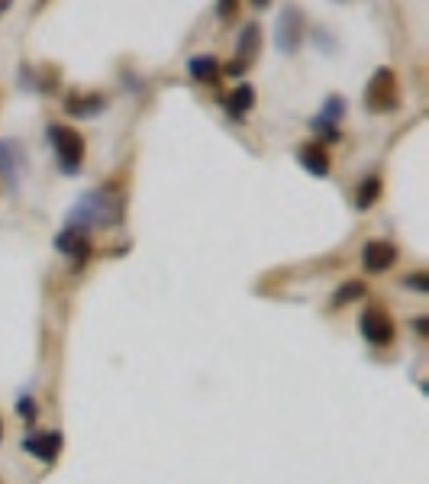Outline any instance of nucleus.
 Returning <instances> with one entry per match:
<instances>
[{
  "label": "nucleus",
  "instance_id": "obj_1",
  "mask_svg": "<svg viewBox=\"0 0 429 484\" xmlns=\"http://www.w3.org/2000/svg\"><path fill=\"white\" fill-rule=\"evenodd\" d=\"M120 220V201L110 191H90L84 194V201L68 213V229L78 233H90V229H104Z\"/></svg>",
  "mask_w": 429,
  "mask_h": 484
},
{
  "label": "nucleus",
  "instance_id": "obj_14",
  "mask_svg": "<svg viewBox=\"0 0 429 484\" xmlns=\"http://www.w3.org/2000/svg\"><path fill=\"white\" fill-rule=\"evenodd\" d=\"M381 197V177L372 175V177H365L362 185L356 187V207L358 210H368L374 201Z\"/></svg>",
  "mask_w": 429,
  "mask_h": 484
},
{
  "label": "nucleus",
  "instance_id": "obj_8",
  "mask_svg": "<svg viewBox=\"0 0 429 484\" xmlns=\"http://www.w3.org/2000/svg\"><path fill=\"white\" fill-rule=\"evenodd\" d=\"M26 452H33L36 459H42V462H56L58 452H62V436L58 433L30 436V439H26Z\"/></svg>",
  "mask_w": 429,
  "mask_h": 484
},
{
  "label": "nucleus",
  "instance_id": "obj_19",
  "mask_svg": "<svg viewBox=\"0 0 429 484\" xmlns=\"http://www.w3.org/2000/svg\"><path fill=\"white\" fill-rule=\"evenodd\" d=\"M10 7V4H0V13H4V10H7Z\"/></svg>",
  "mask_w": 429,
  "mask_h": 484
},
{
  "label": "nucleus",
  "instance_id": "obj_13",
  "mask_svg": "<svg viewBox=\"0 0 429 484\" xmlns=\"http://www.w3.org/2000/svg\"><path fill=\"white\" fill-rule=\"evenodd\" d=\"M187 68H191V74H194L197 81H217L219 72H223V65L217 62L213 56H197L187 62Z\"/></svg>",
  "mask_w": 429,
  "mask_h": 484
},
{
  "label": "nucleus",
  "instance_id": "obj_3",
  "mask_svg": "<svg viewBox=\"0 0 429 484\" xmlns=\"http://www.w3.org/2000/svg\"><path fill=\"white\" fill-rule=\"evenodd\" d=\"M400 104V88H397V78L390 68H378L374 78L368 81V91H365V107L372 113H388L397 110Z\"/></svg>",
  "mask_w": 429,
  "mask_h": 484
},
{
  "label": "nucleus",
  "instance_id": "obj_7",
  "mask_svg": "<svg viewBox=\"0 0 429 484\" xmlns=\"http://www.w3.org/2000/svg\"><path fill=\"white\" fill-rule=\"evenodd\" d=\"M23 169H26V152L13 143V139H4V143H0V171H4V177H7L10 187L20 185Z\"/></svg>",
  "mask_w": 429,
  "mask_h": 484
},
{
  "label": "nucleus",
  "instance_id": "obj_10",
  "mask_svg": "<svg viewBox=\"0 0 429 484\" xmlns=\"http://www.w3.org/2000/svg\"><path fill=\"white\" fill-rule=\"evenodd\" d=\"M297 155H300V161H304V169H307L310 175H316V177L330 175V155H326L323 145L310 143V145H304Z\"/></svg>",
  "mask_w": 429,
  "mask_h": 484
},
{
  "label": "nucleus",
  "instance_id": "obj_17",
  "mask_svg": "<svg viewBox=\"0 0 429 484\" xmlns=\"http://www.w3.org/2000/svg\"><path fill=\"white\" fill-rule=\"evenodd\" d=\"M342 117V100H336V97H332L330 104L323 107V120H316V126H323V123H336Z\"/></svg>",
  "mask_w": 429,
  "mask_h": 484
},
{
  "label": "nucleus",
  "instance_id": "obj_16",
  "mask_svg": "<svg viewBox=\"0 0 429 484\" xmlns=\"http://www.w3.org/2000/svg\"><path fill=\"white\" fill-rule=\"evenodd\" d=\"M68 107H72L74 113H94L104 107V100H100V97H84V100H72Z\"/></svg>",
  "mask_w": 429,
  "mask_h": 484
},
{
  "label": "nucleus",
  "instance_id": "obj_2",
  "mask_svg": "<svg viewBox=\"0 0 429 484\" xmlns=\"http://www.w3.org/2000/svg\"><path fill=\"white\" fill-rule=\"evenodd\" d=\"M49 139H52V149H56L62 171H65V175H78V171H82V161H84L82 133H78V129H72V126H52Z\"/></svg>",
  "mask_w": 429,
  "mask_h": 484
},
{
  "label": "nucleus",
  "instance_id": "obj_5",
  "mask_svg": "<svg viewBox=\"0 0 429 484\" xmlns=\"http://www.w3.org/2000/svg\"><path fill=\"white\" fill-rule=\"evenodd\" d=\"M300 32H304V20L294 7H287L281 16H278V30H275V42L284 56H294L300 46Z\"/></svg>",
  "mask_w": 429,
  "mask_h": 484
},
{
  "label": "nucleus",
  "instance_id": "obj_6",
  "mask_svg": "<svg viewBox=\"0 0 429 484\" xmlns=\"http://www.w3.org/2000/svg\"><path fill=\"white\" fill-rule=\"evenodd\" d=\"M394 262H397V246H394V242L372 239L362 252V265L368 268V272H374V274L394 268Z\"/></svg>",
  "mask_w": 429,
  "mask_h": 484
},
{
  "label": "nucleus",
  "instance_id": "obj_4",
  "mask_svg": "<svg viewBox=\"0 0 429 484\" xmlns=\"http://www.w3.org/2000/svg\"><path fill=\"white\" fill-rule=\"evenodd\" d=\"M358 326H362V336L372 346H388L390 339H394V320H390V314L384 307H368L362 314V320H358Z\"/></svg>",
  "mask_w": 429,
  "mask_h": 484
},
{
  "label": "nucleus",
  "instance_id": "obj_15",
  "mask_svg": "<svg viewBox=\"0 0 429 484\" xmlns=\"http://www.w3.org/2000/svg\"><path fill=\"white\" fill-rule=\"evenodd\" d=\"M362 294H365V284H358V281L342 284V288L336 290V298H332V307H342V304H348V300L362 298Z\"/></svg>",
  "mask_w": 429,
  "mask_h": 484
},
{
  "label": "nucleus",
  "instance_id": "obj_20",
  "mask_svg": "<svg viewBox=\"0 0 429 484\" xmlns=\"http://www.w3.org/2000/svg\"><path fill=\"white\" fill-rule=\"evenodd\" d=\"M0 436H4V427H0Z\"/></svg>",
  "mask_w": 429,
  "mask_h": 484
},
{
  "label": "nucleus",
  "instance_id": "obj_18",
  "mask_svg": "<svg viewBox=\"0 0 429 484\" xmlns=\"http://www.w3.org/2000/svg\"><path fill=\"white\" fill-rule=\"evenodd\" d=\"M407 288H416V290H429V281H426V272H416L410 278H404Z\"/></svg>",
  "mask_w": 429,
  "mask_h": 484
},
{
  "label": "nucleus",
  "instance_id": "obj_11",
  "mask_svg": "<svg viewBox=\"0 0 429 484\" xmlns=\"http://www.w3.org/2000/svg\"><path fill=\"white\" fill-rule=\"evenodd\" d=\"M255 48H259V26L249 23V26L243 30V42H239V52H236V62L229 65V72H233V74L243 72V68H245V58L255 56Z\"/></svg>",
  "mask_w": 429,
  "mask_h": 484
},
{
  "label": "nucleus",
  "instance_id": "obj_9",
  "mask_svg": "<svg viewBox=\"0 0 429 484\" xmlns=\"http://www.w3.org/2000/svg\"><path fill=\"white\" fill-rule=\"evenodd\" d=\"M58 252H65V255H72L78 265H82L84 258L90 255V246H88V233H78V229H65V233L58 236Z\"/></svg>",
  "mask_w": 429,
  "mask_h": 484
},
{
  "label": "nucleus",
  "instance_id": "obj_12",
  "mask_svg": "<svg viewBox=\"0 0 429 484\" xmlns=\"http://www.w3.org/2000/svg\"><path fill=\"white\" fill-rule=\"evenodd\" d=\"M252 104H255V91H252L249 84H239V88L227 97V110L233 113L236 120H243V113H249Z\"/></svg>",
  "mask_w": 429,
  "mask_h": 484
}]
</instances>
